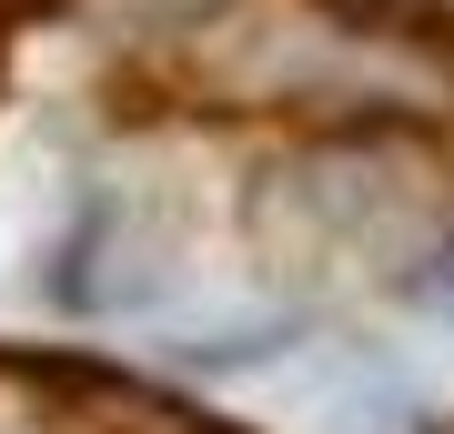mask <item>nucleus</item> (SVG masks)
Returning a JSON list of instances; mask_svg holds the SVG:
<instances>
[{
  "label": "nucleus",
  "instance_id": "nucleus-4",
  "mask_svg": "<svg viewBox=\"0 0 454 434\" xmlns=\"http://www.w3.org/2000/svg\"><path fill=\"white\" fill-rule=\"evenodd\" d=\"M354 11H384V20H424V31H454V0H354Z\"/></svg>",
  "mask_w": 454,
  "mask_h": 434
},
{
  "label": "nucleus",
  "instance_id": "nucleus-5",
  "mask_svg": "<svg viewBox=\"0 0 454 434\" xmlns=\"http://www.w3.org/2000/svg\"><path fill=\"white\" fill-rule=\"evenodd\" d=\"M0 434H11V424H0Z\"/></svg>",
  "mask_w": 454,
  "mask_h": 434
},
{
  "label": "nucleus",
  "instance_id": "nucleus-2",
  "mask_svg": "<svg viewBox=\"0 0 454 434\" xmlns=\"http://www.w3.org/2000/svg\"><path fill=\"white\" fill-rule=\"evenodd\" d=\"M202 71L243 112H324V122H404L414 91L444 81V31L384 20L354 0H262L212 20Z\"/></svg>",
  "mask_w": 454,
  "mask_h": 434
},
{
  "label": "nucleus",
  "instance_id": "nucleus-1",
  "mask_svg": "<svg viewBox=\"0 0 454 434\" xmlns=\"http://www.w3.org/2000/svg\"><path fill=\"white\" fill-rule=\"evenodd\" d=\"M243 233L283 283H424L454 253V172L404 122H324L243 182Z\"/></svg>",
  "mask_w": 454,
  "mask_h": 434
},
{
  "label": "nucleus",
  "instance_id": "nucleus-3",
  "mask_svg": "<svg viewBox=\"0 0 454 434\" xmlns=\"http://www.w3.org/2000/svg\"><path fill=\"white\" fill-rule=\"evenodd\" d=\"M172 263H182V212L152 182H101L82 202V233L61 242L51 293L71 313H142V304H162Z\"/></svg>",
  "mask_w": 454,
  "mask_h": 434
}]
</instances>
